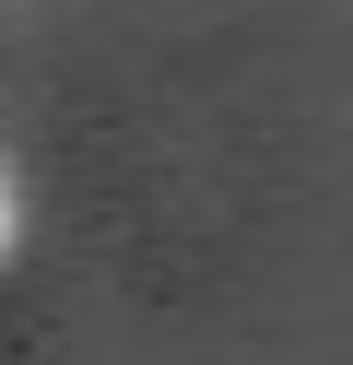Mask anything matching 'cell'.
Masks as SVG:
<instances>
[{
    "label": "cell",
    "mask_w": 353,
    "mask_h": 365,
    "mask_svg": "<svg viewBox=\"0 0 353 365\" xmlns=\"http://www.w3.org/2000/svg\"><path fill=\"white\" fill-rule=\"evenodd\" d=\"M0 247H12V189H0Z\"/></svg>",
    "instance_id": "cell-1"
}]
</instances>
